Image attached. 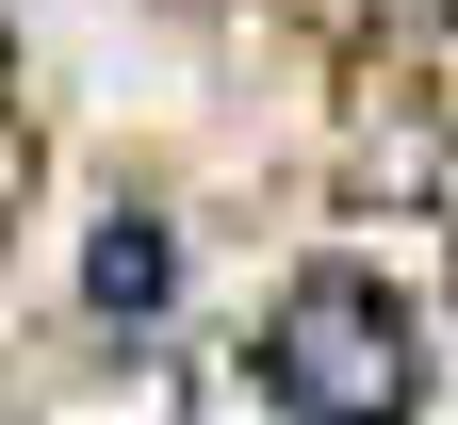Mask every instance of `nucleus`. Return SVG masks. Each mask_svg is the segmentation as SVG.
<instances>
[{
  "label": "nucleus",
  "instance_id": "nucleus-1",
  "mask_svg": "<svg viewBox=\"0 0 458 425\" xmlns=\"http://www.w3.org/2000/svg\"><path fill=\"white\" fill-rule=\"evenodd\" d=\"M262 393H278V425H393L426 393L410 294L360 278V262H311L295 294H278V327H262Z\"/></svg>",
  "mask_w": 458,
  "mask_h": 425
},
{
  "label": "nucleus",
  "instance_id": "nucleus-2",
  "mask_svg": "<svg viewBox=\"0 0 458 425\" xmlns=\"http://www.w3.org/2000/svg\"><path fill=\"white\" fill-rule=\"evenodd\" d=\"M164 278H181V262H164V229L114 213V229H98V311H164Z\"/></svg>",
  "mask_w": 458,
  "mask_h": 425
}]
</instances>
